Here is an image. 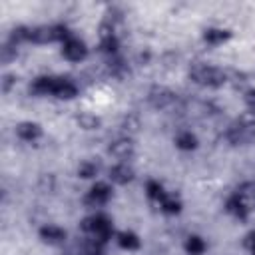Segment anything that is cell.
I'll return each mask as SVG.
<instances>
[{
  "label": "cell",
  "instance_id": "1",
  "mask_svg": "<svg viewBox=\"0 0 255 255\" xmlns=\"http://www.w3.org/2000/svg\"><path fill=\"white\" fill-rule=\"evenodd\" d=\"M82 231L88 235V239H92L100 245H106L114 235V225H112V219L108 215L96 213V215H90L82 221Z\"/></svg>",
  "mask_w": 255,
  "mask_h": 255
},
{
  "label": "cell",
  "instance_id": "2",
  "mask_svg": "<svg viewBox=\"0 0 255 255\" xmlns=\"http://www.w3.org/2000/svg\"><path fill=\"white\" fill-rule=\"evenodd\" d=\"M72 36V32L64 24H50V26H34L26 28V42L34 44H54V42H66Z\"/></svg>",
  "mask_w": 255,
  "mask_h": 255
},
{
  "label": "cell",
  "instance_id": "3",
  "mask_svg": "<svg viewBox=\"0 0 255 255\" xmlns=\"http://www.w3.org/2000/svg\"><path fill=\"white\" fill-rule=\"evenodd\" d=\"M189 78L195 84L205 86V88H219V86H223L227 82V74L221 68L207 66V64H195L189 70Z\"/></svg>",
  "mask_w": 255,
  "mask_h": 255
},
{
  "label": "cell",
  "instance_id": "4",
  "mask_svg": "<svg viewBox=\"0 0 255 255\" xmlns=\"http://www.w3.org/2000/svg\"><path fill=\"white\" fill-rule=\"evenodd\" d=\"M225 137L231 145H245V143L255 141V118L245 116V118L233 122L227 128Z\"/></svg>",
  "mask_w": 255,
  "mask_h": 255
},
{
  "label": "cell",
  "instance_id": "5",
  "mask_svg": "<svg viewBox=\"0 0 255 255\" xmlns=\"http://www.w3.org/2000/svg\"><path fill=\"white\" fill-rule=\"evenodd\" d=\"M147 102L155 108V110H169L177 104V94L171 92L169 88H163V86H155L149 90L147 94Z\"/></svg>",
  "mask_w": 255,
  "mask_h": 255
},
{
  "label": "cell",
  "instance_id": "6",
  "mask_svg": "<svg viewBox=\"0 0 255 255\" xmlns=\"http://www.w3.org/2000/svg\"><path fill=\"white\" fill-rule=\"evenodd\" d=\"M110 197H112V187L108 183H104V181H98L86 193L84 203L90 205V207H100V205H106L110 201Z\"/></svg>",
  "mask_w": 255,
  "mask_h": 255
},
{
  "label": "cell",
  "instance_id": "7",
  "mask_svg": "<svg viewBox=\"0 0 255 255\" xmlns=\"http://www.w3.org/2000/svg\"><path fill=\"white\" fill-rule=\"evenodd\" d=\"M62 56H64L66 60H70V62H82V60H86V56H88V48H86V44H84L80 38L70 36V38L62 44Z\"/></svg>",
  "mask_w": 255,
  "mask_h": 255
},
{
  "label": "cell",
  "instance_id": "8",
  "mask_svg": "<svg viewBox=\"0 0 255 255\" xmlns=\"http://www.w3.org/2000/svg\"><path fill=\"white\" fill-rule=\"evenodd\" d=\"M225 209H227L235 219H239V221H245V219L249 217V207H247V203H245V199H243V193L231 195V197L227 199V203H225Z\"/></svg>",
  "mask_w": 255,
  "mask_h": 255
},
{
  "label": "cell",
  "instance_id": "9",
  "mask_svg": "<svg viewBox=\"0 0 255 255\" xmlns=\"http://www.w3.org/2000/svg\"><path fill=\"white\" fill-rule=\"evenodd\" d=\"M38 233H40V239L44 243H50V245H60V243L66 241V231L62 227H58V225H52V223L42 225Z\"/></svg>",
  "mask_w": 255,
  "mask_h": 255
},
{
  "label": "cell",
  "instance_id": "10",
  "mask_svg": "<svg viewBox=\"0 0 255 255\" xmlns=\"http://www.w3.org/2000/svg\"><path fill=\"white\" fill-rule=\"evenodd\" d=\"M52 96L58 100H72L78 96V86L68 78H56V86H54Z\"/></svg>",
  "mask_w": 255,
  "mask_h": 255
},
{
  "label": "cell",
  "instance_id": "11",
  "mask_svg": "<svg viewBox=\"0 0 255 255\" xmlns=\"http://www.w3.org/2000/svg\"><path fill=\"white\" fill-rule=\"evenodd\" d=\"M54 86H56L54 76H40L30 84V94H34V96H52Z\"/></svg>",
  "mask_w": 255,
  "mask_h": 255
},
{
  "label": "cell",
  "instance_id": "12",
  "mask_svg": "<svg viewBox=\"0 0 255 255\" xmlns=\"http://www.w3.org/2000/svg\"><path fill=\"white\" fill-rule=\"evenodd\" d=\"M108 151H110L114 157H118L120 161L126 163V159H129V157L133 155V143H131V139H128V137H122V139H116V141L110 145Z\"/></svg>",
  "mask_w": 255,
  "mask_h": 255
},
{
  "label": "cell",
  "instance_id": "13",
  "mask_svg": "<svg viewBox=\"0 0 255 255\" xmlns=\"http://www.w3.org/2000/svg\"><path fill=\"white\" fill-rule=\"evenodd\" d=\"M16 135L22 141H36L42 137V128L34 122H22L16 126Z\"/></svg>",
  "mask_w": 255,
  "mask_h": 255
},
{
  "label": "cell",
  "instance_id": "14",
  "mask_svg": "<svg viewBox=\"0 0 255 255\" xmlns=\"http://www.w3.org/2000/svg\"><path fill=\"white\" fill-rule=\"evenodd\" d=\"M110 179H112L114 183H118V185H126V183H129V181L133 179V169H131L128 163L120 161V163H116V165L110 169Z\"/></svg>",
  "mask_w": 255,
  "mask_h": 255
},
{
  "label": "cell",
  "instance_id": "15",
  "mask_svg": "<svg viewBox=\"0 0 255 255\" xmlns=\"http://www.w3.org/2000/svg\"><path fill=\"white\" fill-rule=\"evenodd\" d=\"M229 38H231V32L223 30V28H207L203 32V42H207L209 46H219V44L227 42Z\"/></svg>",
  "mask_w": 255,
  "mask_h": 255
},
{
  "label": "cell",
  "instance_id": "16",
  "mask_svg": "<svg viewBox=\"0 0 255 255\" xmlns=\"http://www.w3.org/2000/svg\"><path fill=\"white\" fill-rule=\"evenodd\" d=\"M116 239H118V245H120L122 249H126V251H135V249H139V245H141L139 237H137L133 231H120V233L116 235Z\"/></svg>",
  "mask_w": 255,
  "mask_h": 255
},
{
  "label": "cell",
  "instance_id": "17",
  "mask_svg": "<svg viewBox=\"0 0 255 255\" xmlns=\"http://www.w3.org/2000/svg\"><path fill=\"white\" fill-rule=\"evenodd\" d=\"M185 251L189 253V255H203L205 253V249H207V243L199 237V235H189L187 239H185Z\"/></svg>",
  "mask_w": 255,
  "mask_h": 255
},
{
  "label": "cell",
  "instance_id": "18",
  "mask_svg": "<svg viewBox=\"0 0 255 255\" xmlns=\"http://www.w3.org/2000/svg\"><path fill=\"white\" fill-rule=\"evenodd\" d=\"M175 145L183 151H191L197 147V137L191 133V131H179L175 135Z\"/></svg>",
  "mask_w": 255,
  "mask_h": 255
},
{
  "label": "cell",
  "instance_id": "19",
  "mask_svg": "<svg viewBox=\"0 0 255 255\" xmlns=\"http://www.w3.org/2000/svg\"><path fill=\"white\" fill-rule=\"evenodd\" d=\"M159 207H161V211H163V213L175 215V213H179V211H181V201H179L175 195L165 193V195L159 199Z\"/></svg>",
  "mask_w": 255,
  "mask_h": 255
},
{
  "label": "cell",
  "instance_id": "20",
  "mask_svg": "<svg viewBox=\"0 0 255 255\" xmlns=\"http://www.w3.org/2000/svg\"><path fill=\"white\" fill-rule=\"evenodd\" d=\"M145 191H147V197L153 199V201H157V203H159V199L167 193V191L163 189V185H161L159 181H153V179H149V181L145 183Z\"/></svg>",
  "mask_w": 255,
  "mask_h": 255
},
{
  "label": "cell",
  "instance_id": "21",
  "mask_svg": "<svg viewBox=\"0 0 255 255\" xmlns=\"http://www.w3.org/2000/svg\"><path fill=\"white\" fill-rule=\"evenodd\" d=\"M100 171V165L96 161H82L80 167H78V175L84 177V179H90V177H96Z\"/></svg>",
  "mask_w": 255,
  "mask_h": 255
},
{
  "label": "cell",
  "instance_id": "22",
  "mask_svg": "<svg viewBox=\"0 0 255 255\" xmlns=\"http://www.w3.org/2000/svg\"><path fill=\"white\" fill-rule=\"evenodd\" d=\"M78 255H104V245H100V243L88 239V241L80 247Z\"/></svg>",
  "mask_w": 255,
  "mask_h": 255
},
{
  "label": "cell",
  "instance_id": "23",
  "mask_svg": "<svg viewBox=\"0 0 255 255\" xmlns=\"http://www.w3.org/2000/svg\"><path fill=\"white\" fill-rule=\"evenodd\" d=\"M78 124H80V128H84V129H96V128L100 126V120H98L94 114H80V116H78Z\"/></svg>",
  "mask_w": 255,
  "mask_h": 255
},
{
  "label": "cell",
  "instance_id": "24",
  "mask_svg": "<svg viewBox=\"0 0 255 255\" xmlns=\"http://www.w3.org/2000/svg\"><path fill=\"white\" fill-rule=\"evenodd\" d=\"M245 102H247V106L255 112V90H249V92L245 94Z\"/></svg>",
  "mask_w": 255,
  "mask_h": 255
},
{
  "label": "cell",
  "instance_id": "25",
  "mask_svg": "<svg viewBox=\"0 0 255 255\" xmlns=\"http://www.w3.org/2000/svg\"><path fill=\"white\" fill-rule=\"evenodd\" d=\"M245 245L249 247V251H251V255H255V231L247 235V239H245Z\"/></svg>",
  "mask_w": 255,
  "mask_h": 255
},
{
  "label": "cell",
  "instance_id": "26",
  "mask_svg": "<svg viewBox=\"0 0 255 255\" xmlns=\"http://www.w3.org/2000/svg\"><path fill=\"white\" fill-rule=\"evenodd\" d=\"M16 80H14V76H4V82H2V92H8L10 90V86L14 84Z\"/></svg>",
  "mask_w": 255,
  "mask_h": 255
}]
</instances>
